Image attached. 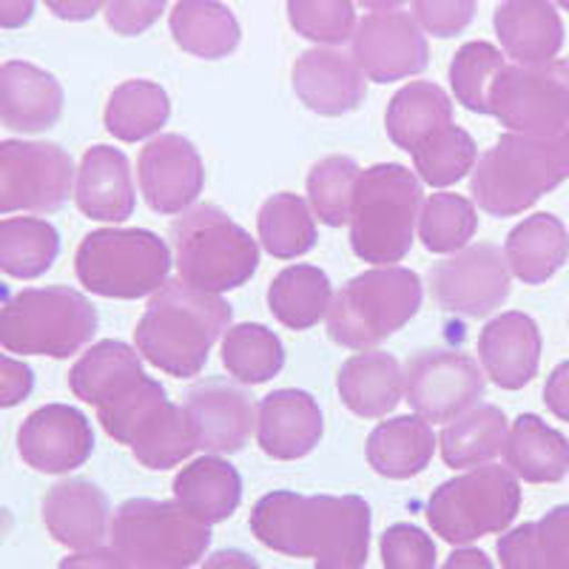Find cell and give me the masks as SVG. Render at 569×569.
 I'll list each match as a JSON object with an SVG mask.
<instances>
[{
    "instance_id": "obj_1",
    "label": "cell",
    "mask_w": 569,
    "mask_h": 569,
    "mask_svg": "<svg viewBox=\"0 0 569 569\" xmlns=\"http://www.w3.org/2000/svg\"><path fill=\"white\" fill-rule=\"evenodd\" d=\"M370 507L359 496L268 492L251 512V532L268 550L313 558L317 569H365L370 552Z\"/></svg>"
},
{
    "instance_id": "obj_2",
    "label": "cell",
    "mask_w": 569,
    "mask_h": 569,
    "mask_svg": "<svg viewBox=\"0 0 569 569\" xmlns=\"http://www.w3.org/2000/svg\"><path fill=\"white\" fill-rule=\"evenodd\" d=\"M228 325L231 305L220 293L169 279L137 322L134 342L142 359L157 370L188 379L206 368L213 342L226 333Z\"/></svg>"
},
{
    "instance_id": "obj_3",
    "label": "cell",
    "mask_w": 569,
    "mask_h": 569,
    "mask_svg": "<svg viewBox=\"0 0 569 569\" xmlns=\"http://www.w3.org/2000/svg\"><path fill=\"white\" fill-rule=\"evenodd\" d=\"M569 180V129L552 137L501 134L472 169L470 194L490 217H516Z\"/></svg>"
},
{
    "instance_id": "obj_4",
    "label": "cell",
    "mask_w": 569,
    "mask_h": 569,
    "mask_svg": "<svg viewBox=\"0 0 569 569\" xmlns=\"http://www.w3.org/2000/svg\"><path fill=\"white\" fill-rule=\"evenodd\" d=\"M421 180L399 162L362 171L350 211V248L370 266H393L408 257L421 213Z\"/></svg>"
},
{
    "instance_id": "obj_5",
    "label": "cell",
    "mask_w": 569,
    "mask_h": 569,
    "mask_svg": "<svg viewBox=\"0 0 569 569\" xmlns=\"http://www.w3.org/2000/svg\"><path fill=\"white\" fill-rule=\"evenodd\" d=\"M425 284L410 268L382 266L350 279L328 311L330 339L350 350H373L419 313Z\"/></svg>"
},
{
    "instance_id": "obj_6",
    "label": "cell",
    "mask_w": 569,
    "mask_h": 569,
    "mask_svg": "<svg viewBox=\"0 0 569 569\" xmlns=\"http://www.w3.org/2000/svg\"><path fill=\"white\" fill-rule=\"evenodd\" d=\"M180 279L211 293L242 288L259 268V242L217 206L188 208L171 228Z\"/></svg>"
},
{
    "instance_id": "obj_7",
    "label": "cell",
    "mask_w": 569,
    "mask_h": 569,
    "mask_svg": "<svg viewBox=\"0 0 569 569\" xmlns=\"http://www.w3.org/2000/svg\"><path fill=\"white\" fill-rule=\"evenodd\" d=\"M78 279L91 293L109 299H142L171 277V248L146 228H103L78 248Z\"/></svg>"
},
{
    "instance_id": "obj_8",
    "label": "cell",
    "mask_w": 569,
    "mask_h": 569,
    "mask_svg": "<svg viewBox=\"0 0 569 569\" xmlns=\"http://www.w3.org/2000/svg\"><path fill=\"white\" fill-rule=\"evenodd\" d=\"M111 547L142 569H188L211 547V525L180 501L131 498L111 518Z\"/></svg>"
},
{
    "instance_id": "obj_9",
    "label": "cell",
    "mask_w": 569,
    "mask_h": 569,
    "mask_svg": "<svg viewBox=\"0 0 569 569\" xmlns=\"http://www.w3.org/2000/svg\"><path fill=\"white\" fill-rule=\"evenodd\" d=\"M521 510V487L510 467L481 465L445 481L427 498L425 516L447 543H472L505 532Z\"/></svg>"
},
{
    "instance_id": "obj_10",
    "label": "cell",
    "mask_w": 569,
    "mask_h": 569,
    "mask_svg": "<svg viewBox=\"0 0 569 569\" xmlns=\"http://www.w3.org/2000/svg\"><path fill=\"white\" fill-rule=\"evenodd\" d=\"M94 330L98 311L74 288H32L0 308V345L12 353L66 359Z\"/></svg>"
},
{
    "instance_id": "obj_11",
    "label": "cell",
    "mask_w": 569,
    "mask_h": 569,
    "mask_svg": "<svg viewBox=\"0 0 569 569\" xmlns=\"http://www.w3.org/2000/svg\"><path fill=\"white\" fill-rule=\"evenodd\" d=\"M490 114L516 134H561L569 129V60L505 66L490 91Z\"/></svg>"
},
{
    "instance_id": "obj_12",
    "label": "cell",
    "mask_w": 569,
    "mask_h": 569,
    "mask_svg": "<svg viewBox=\"0 0 569 569\" xmlns=\"http://www.w3.org/2000/svg\"><path fill=\"white\" fill-rule=\"evenodd\" d=\"M71 160L52 142H0V213L58 211L71 194Z\"/></svg>"
},
{
    "instance_id": "obj_13",
    "label": "cell",
    "mask_w": 569,
    "mask_h": 569,
    "mask_svg": "<svg viewBox=\"0 0 569 569\" xmlns=\"http://www.w3.org/2000/svg\"><path fill=\"white\" fill-rule=\"evenodd\" d=\"M405 393L416 416L436 425L453 421L485 393V373L459 350H421L405 370Z\"/></svg>"
},
{
    "instance_id": "obj_14",
    "label": "cell",
    "mask_w": 569,
    "mask_h": 569,
    "mask_svg": "<svg viewBox=\"0 0 569 569\" xmlns=\"http://www.w3.org/2000/svg\"><path fill=\"white\" fill-rule=\"evenodd\" d=\"M430 291L441 311L470 319L490 317L510 297L507 257L490 242L461 248L456 257L433 266Z\"/></svg>"
},
{
    "instance_id": "obj_15",
    "label": "cell",
    "mask_w": 569,
    "mask_h": 569,
    "mask_svg": "<svg viewBox=\"0 0 569 569\" xmlns=\"http://www.w3.org/2000/svg\"><path fill=\"white\" fill-rule=\"evenodd\" d=\"M353 60L373 83L416 78L430 63L425 32L408 12H370L356 23L350 38Z\"/></svg>"
},
{
    "instance_id": "obj_16",
    "label": "cell",
    "mask_w": 569,
    "mask_h": 569,
    "mask_svg": "<svg viewBox=\"0 0 569 569\" xmlns=\"http://www.w3.org/2000/svg\"><path fill=\"white\" fill-rule=\"evenodd\" d=\"M142 200L157 213H186L206 186L200 151L180 134H162L140 151L137 162Z\"/></svg>"
},
{
    "instance_id": "obj_17",
    "label": "cell",
    "mask_w": 569,
    "mask_h": 569,
    "mask_svg": "<svg viewBox=\"0 0 569 569\" xmlns=\"http://www.w3.org/2000/svg\"><path fill=\"white\" fill-rule=\"evenodd\" d=\"M197 447L213 456L240 453L257 427V408L248 390L226 379H208L182 396Z\"/></svg>"
},
{
    "instance_id": "obj_18",
    "label": "cell",
    "mask_w": 569,
    "mask_h": 569,
    "mask_svg": "<svg viewBox=\"0 0 569 569\" xmlns=\"http://www.w3.org/2000/svg\"><path fill=\"white\" fill-rule=\"evenodd\" d=\"M20 456L40 472H69L86 465L94 450V430L80 410L69 405L40 408L20 427Z\"/></svg>"
},
{
    "instance_id": "obj_19",
    "label": "cell",
    "mask_w": 569,
    "mask_h": 569,
    "mask_svg": "<svg viewBox=\"0 0 569 569\" xmlns=\"http://www.w3.org/2000/svg\"><path fill=\"white\" fill-rule=\"evenodd\" d=\"M293 91L311 111L322 117H342L362 106L368 78L353 60L330 46L305 52L291 71Z\"/></svg>"
},
{
    "instance_id": "obj_20",
    "label": "cell",
    "mask_w": 569,
    "mask_h": 569,
    "mask_svg": "<svg viewBox=\"0 0 569 569\" xmlns=\"http://www.w3.org/2000/svg\"><path fill=\"white\" fill-rule=\"evenodd\" d=\"M325 419L305 390H273L257 408V441L271 459L297 461L322 441Z\"/></svg>"
},
{
    "instance_id": "obj_21",
    "label": "cell",
    "mask_w": 569,
    "mask_h": 569,
    "mask_svg": "<svg viewBox=\"0 0 569 569\" xmlns=\"http://www.w3.org/2000/svg\"><path fill=\"white\" fill-rule=\"evenodd\" d=\"M479 356L485 373L498 388H527L541 365V330L536 319L521 311H507L487 322L479 337Z\"/></svg>"
},
{
    "instance_id": "obj_22",
    "label": "cell",
    "mask_w": 569,
    "mask_h": 569,
    "mask_svg": "<svg viewBox=\"0 0 569 569\" xmlns=\"http://www.w3.org/2000/svg\"><path fill=\"white\" fill-rule=\"evenodd\" d=\"M492 27L501 52L521 66L552 63L563 49V20L552 0H501Z\"/></svg>"
},
{
    "instance_id": "obj_23",
    "label": "cell",
    "mask_w": 569,
    "mask_h": 569,
    "mask_svg": "<svg viewBox=\"0 0 569 569\" xmlns=\"http://www.w3.org/2000/svg\"><path fill=\"white\" fill-rule=\"evenodd\" d=\"M43 521L63 547L94 550L111 532L109 496L91 481H63L43 498Z\"/></svg>"
},
{
    "instance_id": "obj_24",
    "label": "cell",
    "mask_w": 569,
    "mask_h": 569,
    "mask_svg": "<svg viewBox=\"0 0 569 569\" xmlns=\"http://www.w3.org/2000/svg\"><path fill=\"white\" fill-rule=\"evenodd\" d=\"M74 200L89 220L123 222L134 213L129 157L111 146H94L83 154Z\"/></svg>"
},
{
    "instance_id": "obj_25",
    "label": "cell",
    "mask_w": 569,
    "mask_h": 569,
    "mask_svg": "<svg viewBox=\"0 0 569 569\" xmlns=\"http://www.w3.org/2000/svg\"><path fill=\"white\" fill-rule=\"evenodd\" d=\"M339 396L350 413L362 419H382L393 413L405 393V370L393 353L365 350L350 356L339 370Z\"/></svg>"
},
{
    "instance_id": "obj_26",
    "label": "cell",
    "mask_w": 569,
    "mask_h": 569,
    "mask_svg": "<svg viewBox=\"0 0 569 569\" xmlns=\"http://www.w3.org/2000/svg\"><path fill=\"white\" fill-rule=\"evenodd\" d=\"M63 89L52 74L29 63L0 69V120L14 131H43L58 123Z\"/></svg>"
},
{
    "instance_id": "obj_27",
    "label": "cell",
    "mask_w": 569,
    "mask_h": 569,
    "mask_svg": "<svg viewBox=\"0 0 569 569\" xmlns=\"http://www.w3.org/2000/svg\"><path fill=\"white\" fill-rule=\"evenodd\" d=\"M501 453L518 479L530 485H556L569 472L567 436L532 413L512 421Z\"/></svg>"
},
{
    "instance_id": "obj_28",
    "label": "cell",
    "mask_w": 569,
    "mask_h": 569,
    "mask_svg": "<svg viewBox=\"0 0 569 569\" xmlns=\"http://www.w3.org/2000/svg\"><path fill=\"white\" fill-rule=\"evenodd\" d=\"M507 266L527 284H543L569 259V231L552 213H532L507 237Z\"/></svg>"
},
{
    "instance_id": "obj_29",
    "label": "cell",
    "mask_w": 569,
    "mask_h": 569,
    "mask_svg": "<svg viewBox=\"0 0 569 569\" xmlns=\"http://www.w3.org/2000/svg\"><path fill=\"white\" fill-rule=\"evenodd\" d=\"M174 498L206 525H220L240 507L242 476L226 459L208 453L177 472Z\"/></svg>"
},
{
    "instance_id": "obj_30",
    "label": "cell",
    "mask_w": 569,
    "mask_h": 569,
    "mask_svg": "<svg viewBox=\"0 0 569 569\" xmlns=\"http://www.w3.org/2000/svg\"><path fill=\"white\" fill-rule=\"evenodd\" d=\"M436 433L421 416H396L382 421L368 439V461L379 476L393 481L413 479L436 453Z\"/></svg>"
},
{
    "instance_id": "obj_31",
    "label": "cell",
    "mask_w": 569,
    "mask_h": 569,
    "mask_svg": "<svg viewBox=\"0 0 569 569\" xmlns=\"http://www.w3.org/2000/svg\"><path fill=\"white\" fill-rule=\"evenodd\" d=\"M146 370L134 348L126 342L106 339L80 356V362L71 368L69 385L74 396L94 408H106L123 393H129L140 382Z\"/></svg>"
},
{
    "instance_id": "obj_32",
    "label": "cell",
    "mask_w": 569,
    "mask_h": 569,
    "mask_svg": "<svg viewBox=\"0 0 569 569\" xmlns=\"http://www.w3.org/2000/svg\"><path fill=\"white\" fill-rule=\"evenodd\" d=\"M169 29L182 52L202 60H222L240 46V23L220 0H177Z\"/></svg>"
},
{
    "instance_id": "obj_33",
    "label": "cell",
    "mask_w": 569,
    "mask_h": 569,
    "mask_svg": "<svg viewBox=\"0 0 569 569\" xmlns=\"http://www.w3.org/2000/svg\"><path fill=\"white\" fill-rule=\"evenodd\" d=\"M453 123V103L439 83L416 80L399 89L385 111L388 137L405 151H416L427 137Z\"/></svg>"
},
{
    "instance_id": "obj_34",
    "label": "cell",
    "mask_w": 569,
    "mask_h": 569,
    "mask_svg": "<svg viewBox=\"0 0 569 569\" xmlns=\"http://www.w3.org/2000/svg\"><path fill=\"white\" fill-rule=\"evenodd\" d=\"M501 569H569V505L498 538Z\"/></svg>"
},
{
    "instance_id": "obj_35",
    "label": "cell",
    "mask_w": 569,
    "mask_h": 569,
    "mask_svg": "<svg viewBox=\"0 0 569 569\" xmlns=\"http://www.w3.org/2000/svg\"><path fill=\"white\" fill-rule=\"evenodd\" d=\"M507 416L496 405H476L459 419L447 421L439 436L441 459L453 470L490 465L507 441Z\"/></svg>"
},
{
    "instance_id": "obj_36",
    "label": "cell",
    "mask_w": 569,
    "mask_h": 569,
    "mask_svg": "<svg viewBox=\"0 0 569 569\" xmlns=\"http://www.w3.org/2000/svg\"><path fill=\"white\" fill-rule=\"evenodd\" d=\"M333 305V288L322 268L291 266L279 271L268 291V308L279 325L291 330H308L328 317Z\"/></svg>"
},
{
    "instance_id": "obj_37",
    "label": "cell",
    "mask_w": 569,
    "mask_h": 569,
    "mask_svg": "<svg viewBox=\"0 0 569 569\" xmlns=\"http://www.w3.org/2000/svg\"><path fill=\"white\" fill-rule=\"evenodd\" d=\"M171 100L154 80H126L106 106V129L123 142H140L169 123Z\"/></svg>"
},
{
    "instance_id": "obj_38",
    "label": "cell",
    "mask_w": 569,
    "mask_h": 569,
    "mask_svg": "<svg viewBox=\"0 0 569 569\" xmlns=\"http://www.w3.org/2000/svg\"><path fill=\"white\" fill-rule=\"evenodd\" d=\"M129 447L134 459L149 470H171V467L182 465L194 450H200L186 410L174 401L160 405L149 419L142 421Z\"/></svg>"
},
{
    "instance_id": "obj_39",
    "label": "cell",
    "mask_w": 569,
    "mask_h": 569,
    "mask_svg": "<svg viewBox=\"0 0 569 569\" xmlns=\"http://www.w3.org/2000/svg\"><path fill=\"white\" fill-rule=\"evenodd\" d=\"M319 233L308 202L299 194L282 191L259 208V242L271 257L297 259L317 246Z\"/></svg>"
},
{
    "instance_id": "obj_40",
    "label": "cell",
    "mask_w": 569,
    "mask_h": 569,
    "mask_svg": "<svg viewBox=\"0 0 569 569\" xmlns=\"http://www.w3.org/2000/svg\"><path fill=\"white\" fill-rule=\"evenodd\" d=\"M222 365L237 382L266 385L282 370L284 348L266 325H233L222 339Z\"/></svg>"
},
{
    "instance_id": "obj_41",
    "label": "cell",
    "mask_w": 569,
    "mask_h": 569,
    "mask_svg": "<svg viewBox=\"0 0 569 569\" xmlns=\"http://www.w3.org/2000/svg\"><path fill=\"white\" fill-rule=\"evenodd\" d=\"M60 253V233L52 222L18 220L0 222V271L18 279H34L52 268Z\"/></svg>"
},
{
    "instance_id": "obj_42",
    "label": "cell",
    "mask_w": 569,
    "mask_h": 569,
    "mask_svg": "<svg viewBox=\"0 0 569 569\" xmlns=\"http://www.w3.org/2000/svg\"><path fill=\"white\" fill-rule=\"evenodd\" d=\"M410 154H413L419 180L433 188L453 186L461 177L470 174L476 169V162H479L476 140L461 126L453 123L447 126V129L436 131L433 137H427L419 149L410 151Z\"/></svg>"
},
{
    "instance_id": "obj_43",
    "label": "cell",
    "mask_w": 569,
    "mask_h": 569,
    "mask_svg": "<svg viewBox=\"0 0 569 569\" xmlns=\"http://www.w3.org/2000/svg\"><path fill=\"white\" fill-rule=\"evenodd\" d=\"M479 231V213L467 197L439 191L419 213V240L433 253H459Z\"/></svg>"
},
{
    "instance_id": "obj_44",
    "label": "cell",
    "mask_w": 569,
    "mask_h": 569,
    "mask_svg": "<svg viewBox=\"0 0 569 569\" xmlns=\"http://www.w3.org/2000/svg\"><path fill=\"white\" fill-rule=\"evenodd\" d=\"M505 66V52L487 40H470L461 46L450 63V86L456 100L476 114H490V91Z\"/></svg>"
},
{
    "instance_id": "obj_45",
    "label": "cell",
    "mask_w": 569,
    "mask_h": 569,
    "mask_svg": "<svg viewBox=\"0 0 569 569\" xmlns=\"http://www.w3.org/2000/svg\"><path fill=\"white\" fill-rule=\"evenodd\" d=\"M362 169L350 157H325L308 174V197H311L313 213L330 228L350 222L353 211L356 186H359Z\"/></svg>"
},
{
    "instance_id": "obj_46",
    "label": "cell",
    "mask_w": 569,
    "mask_h": 569,
    "mask_svg": "<svg viewBox=\"0 0 569 569\" xmlns=\"http://www.w3.org/2000/svg\"><path fill=\"white\" fill-rule=\"evenodd\" d=\"M288 20L297 34L319 46L348 43L359 23L353 0H288Z\"/></svg>"
},
{
    "instance_id": "obj_47",
    "label": "cell",
    "mask_w": 569,
    "mask_h": 569,
    "mask_svg": "<svg viewBox=\"0 0 569 569\" xmlns=\"http://www.w3.org/2000/svg\"><path fill=\"white\" fill-rule=\"evenodd\" d=\"M166 390L160 382H154L151 376H142L140 382L123 393L120 399H114L106 408H98V419L103 425L106 433L111 436L120 445H131L137 436V430L142 427V421L149 419L160 405H166Z\"/></svg>"
},
{
    "instance_id": "obj_48",
    "label": "cell",
    "mask_w": 569,
    "mask_h": 569,
    "mask_svg": "<svg viewBox=\"0 0 569 569\" xmlns=\"http://www.w3.org/2000/svg\"><path fill=\"white\" fill-rule=\"evenodd\" d=\"M385 569H436V543L421 527L393 525L385 530L382 541Z\"/></svg>"
},
{
    "instance_id": "obj_49",
    "label": "cell",
    "mask_w": 569,
    "mask_h": 569,
    "mask_svg": "<svg viewBox=\"0 0 569 569\" xmlns=\"http://www.w3.org/2000/svg\"><path fill=\"white\" fill-rule=\"evenodd\" d=\"M476 0H413V18L425 34L456 38L476 18Z\"/></svg>"
},
{
    "instance_id": "obj_50",
    "label": "cell",
    "mask_w": 569,
    "mask_h": 569,
    "mask_svg": "<svg viewBox=\"0 0 569 569\" xmlns=\"http://www.w3.org/2000/svg\"><path fill=\"white\" fill-rule=\"evenodd\" d=\"M169 0H103L106 20L117 34L134 38L151 29L166 12Z\"/></svg>"
},
{
    "instance_id": "obj_51",
    "label": "cell",
    "mask_w": 569,
    "mask_h": 569,
    "mask_svg": "<svg viewBox=\"0 0 569 569\" xmlns=\"http://www.w3.org/2000/svg\"><path fill=\"white\" fill-rule=\"evenodd\" d=\"M34 388V373L23 362L0 356V408H14Z\"/></svg>"
},
{
    "instance_id": "obj_52",
    "label": "cell",
    "mask_w": 569,
    "mask_h": 569,
    "mask_svg": "<svg viewBox=\"0 0 569 569\" xmlns=\"http://www.w3.org/2000/svg\"><path fill=\"white\" fill-rule=\"evenodd\" d=\"M60 569H142L131 563L129 558L120 556L114 547H94V550H83L78 556H69L60 561Z\"/></svg>"
},
{
    "instance_id": "obj_53",
    "label": "cell",
    "mask_w": 569,
    "mask_h": 569,
    "mask_svg": "<svg viewBox=\"0 0 569 569\" xmlns=\"http://www.w3.org/2000/svg\"><path fill=\"white\" fill-rule=\"evenodd\" d=\"M543 405L550 408L552 416L569 421V362H561L550 373V379L543 385Z\"/></svg>"
},
{
    "instance_id": "obj_54",
    "label": "cell",
    "mask_w": 569,
    "mask_h": 569,
    "mask_svg": "<svg viewBox=\"0 0 569 569\" xmlns=\"http://www.w3.org/2000/svg\"><path fill=\"white\" fill-rule=\"evenodd\" d=\"M58 18L66 20H89L100 12L103 0H46Z\"/></svg>"
},
{
    "instance_id": "obj_55",
    "label": "cell",
    "mask_w": 569,
    "mask_h": 569,
    "mask_svg": "<svg viewBox=\"0 0 569 569\" xmlns=\"http://www.w3.org/2000/svg\"><path fill=\"white\" fill-rule=\"evenodd\" d=\"M202 569H262L248 552L242 550H220L202 561Z\"/></svg>"
},
{
    "instance_id": "obj_56",
    "label": "cell",
    "mask_w": 569,
    "mask_h": 569,
    "mask_svg": "<svg viewBox=\"0 0 569 569\" xmlns=\"http://www.w3.org/2000/svg\"><path fill=\"white\" fill-rule=\"evenodd\" d=\"M34 12V0H0V27H23Z\"/></svg>"
},
{
    "instance_id": "obj_57",
    "label": "cell",
    "mask_w": 569,
    "mask_h": 569,
    "mask_svg": "<svg viewBox=\"0 0 569 569\" xmlns=\"http://www.w3.org/2000/svg\"><path fill=\"white\" fill-rule=\"evenodd\" d=\"M441 569H492V561L481 550H472V547H461L453 556L447 558Z\"/></svg>"
},
{
    "instance_id": "obj_58",
    "label": "cell",
    "mask_w": 569,
    "mask_h": 569,
    "mask_svg": "<svg viewBox=\"0 0 569 569\" xmlns=\"http://www.w3.org/2000/svg\"><path fill=\"white\" fill-rule=\"evenodd\" d=\"M359 7H365L368 12H396L401 9L408 0H356Z\"/></svg>"
},
{
    "instance_id": "obj_59",
    "label": "cell",
    "mask_w": 569,
    "mask_h": 569,
    "mask_svg": "<svg viewBox=\"0 0 569 569\" xmlns=\"http://www.w3.org/2000/svg\"><path fill=\"white\" fill-rule=\"evenodd\" d=\"M7 530H9V516L7 510H0V538L7 536Z\"/></svg>"
},
{
    "instance_id": "obj_60",
    "label": "cell",
    "mask_w": 569,
    "mask_h": 569,
    "mask_svg": "<svg viewBox=\"0 0 569 569\" xmlns=\"http://www.w3.org/2000/svg\"><path fill=\"white\" fill-rule=\"evenodd\" d=\"M556 3L563 9V12H569V0H556Z\"/></svg>"
}]
</instances>
